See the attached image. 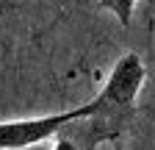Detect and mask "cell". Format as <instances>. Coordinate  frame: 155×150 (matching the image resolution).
Here are the masks:
<instances>
[{
	"mask_svg": "<svg viewBox=\"0 0 155 150\" xmlns=\"http://www.w3.org/2000/svg\"><path fill=\"white\" fill-rule=\"evenodd\" d=\"M147 81V67L139 53H122L111 67L100 95L89 100V111L69 120L61 131L72 136L81 147L97 150L105 142H119L125 128L136 114V100Z\"/></svg>",
	"mask_w": 155,
	"mask_h": 150,
	"instance_id": "1",
	"label": "cell"
},
{
	"mask_svg": "<svg viewBox=\"0 0 155 150\" xmlns=\"http://www.w3.org/2000/svg\"><path fill=\"white\" fill-rule=\"evenodd\" d=\"M89 111V103L67 108V111H55V114L45 117H25V120H3L0 122V150H25L33 145H42L53 139L69 120L81 117Z\"/></svg>",
	"mask_w": 155,
	"mask_h": 150,
	"instance_id": "2",
	"label": "cell"
},
{
	"mask_svg": "<svg viewBox=\"0 0 155 150\" xmlns=\"http://www.w3.org/2000/svg\"><path fill=\"white\" fill-rule=\"evenodd\" d=\"M136 3H139V0H97V9L111 11L116 20L122 22V28H127V25H130V20H133Z\"/></svg>",
	"mask_w": 155,
	"mask_h": 150,
	"instance_id": "3",
	"label": "cell"
},
{
	"mask_svg": "<svg viewBox=\"0 0 155 150\" xmlns=\"http://www.w3.org/2000/svg\"><path fill=\"white\" fill-rule=\"evenodd\" d=\"M111 150H125V147H122L119 142H114V145H111Z\"/></svg>",
	"mask_w": 155,
	"mask_h": 150,
	"instance_id": "4",
	"label": "cell"
}]
</instances>
